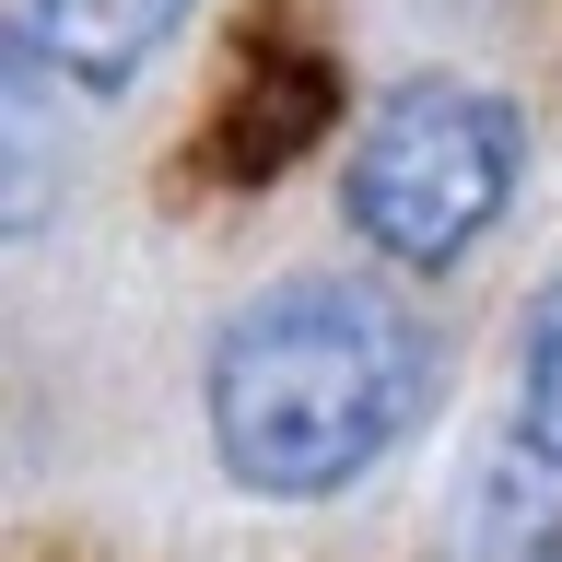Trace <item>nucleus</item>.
Wrapping results in <instances>:
<instances>
[{"mask_svg": "<svg viewBox=\"0 0 562 562\" xmlns=\"http://www.w3.org/2000/svg\"><path fill=\"white\" fill-rule=\"evenodd\" d=\"M47 105H59V70L12 35V47H0V153H12V165H0V188H12V200H0V235H35V223H47V188H59Z\"/></svg>", "mask_w": 562, "mask_h": 562, "instance_id": "5", "label": "nucleus"}, {"mask_svg": "<svg viewBox=\"0 0 562 562\" xmlns=\"http://www.w3.org/2000/svg\"><path fill=\"white\" fill-rule=\"evenodd\" d=\"M457 562H551L562 551V340L527 328V375L492 422L481 469L457 481V516H446Z\"/></svg>", "mask_w": 562, "mask_h": 562, "instance_id": "3", "label": "nucleus"}, {"mask_svg": "<svg viewBox=\"0 0 562 562\" xmlns=\"http://www.w3.org/2000/svg\"><path fill=\"white\" fill-rule=\"evenodd\" d=\"M527 328H551V340H562V281H551V293H539V316H527Z\"/></svg>", "mask_w": 562, "mask_h": 562, "instance_id": "6", "label": "nucleus"}, {"mask_svg": "<svg viewBox=\"0 0 562 562\" xmlns=\"http://www.w3.org/2000/svg\"><path fill=\"white\" fill-rule=\"evenodd\" d=\"M516 176H527V117L492 94V82L422 70V82H398V94L363 117L340 211H351V235L375 246V258L446 270V258H469V246L504 223Z\"/></svg>", "mask_w": 562, "mask_h": 562, "instance_id": "2", "label": "nucleus"}, {"mask_svg": "<svg viewBox=\"0 0 562 562\" xmlns=\"http://www.w3.org/2000/svg\"><path fill=\"white\" fill-rule=\"evenodd\" d=\"M200 398L258 504H328L434 411V328L386 281H281L223 316Z\"/></svg>", "mask_w": 562, "mask_h": 562, "instance_id": "1", "label": "nucleus"}, {"mask_svg": "<svg viewBox=\"0 0 562 562\" xmlns=\"http://www.w3.org/2000/svg\"><path fill=\"white\" fill-rule=\"evenodd\" d=\"M176 24H188V0H24V12H12V35H24L82 105L130 94V70L153 59Z\"/></svg>", "mask_w": 562, "mask_h": 562, "instance_id": "4", "label": "nucleus"}, {"mask_svg": "<svg viewBox=\"0 0 562 562\" xmlns=\"http://www.w3.org/2000/svg\"><path fill=\"white\" fill-rule=\"evenodd\" d=\"M551 562H562V551H551Z\"/></svg>", "mask_w": 562, "mask_h": 562, "instance_id": "7", "label": "nucleus"}]
</instances>
